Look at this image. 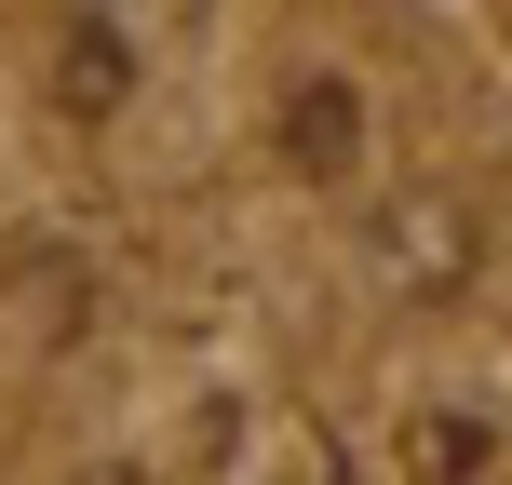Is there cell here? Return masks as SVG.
Wrapping results in <instances>:
<instances>
[{
  "label": "cell",
  "instance_id": "1",
  "mask_svg": "<svg viewBox=\"0 0 512 485\" xmlns=\"http://www.w3.org/2000/svg\"><path fill=\"white\" fill-rule=\"evenodd\" d=\"M391 297H459L472 283V203H445V189H405V203H378V230H364Z\"/></svg>",
  "mask_w": 512,
  "mask_h": 485
},
{
  "label": "cell",
  "instance_id": "2",
  "mask_svg": "<svg viewBox=\"0 0 512 485\" xmlns=\"http://www.w3.org/2000/svg\"><path fill=\"white\" fill-rule=\"evenodd\" d=\"M283 162H297L310 189H351L364 176V95L337 68H310L297 95H283Z\"/></svg>",
  "mask_w": 512,
  "mask_h": 485
},
{
  "label": "cell",
  "instance_id": "3",
  "mask_svg": "<svg viewBox=\"0 0 512 485\" xmlns=\"http://www.w3.org/2000/svg\"><path fill=\"white\" fill-rule=\"evenodd\" d=\"M122 95H135V27L122 14H68L54 27V108L68 122H108Z\"/></svg>",
  "mask_w": 512,
  "mask_h": 485
},
{
  "label": "cell",
  "instance_id": "4",
  "mask_svg": "<svg viewBox=\"0 0 512 485\" xmlns=\"http://www.w3.org/2000/svg\"><path fill=\"white\" fill-rule=\"evenodd\" d=\"M405 459L432 485H499V445L472 432V418H405Z\"/></svg>",
  "mask_w": 512,
  "mask_h": 485
}]
</instances>
